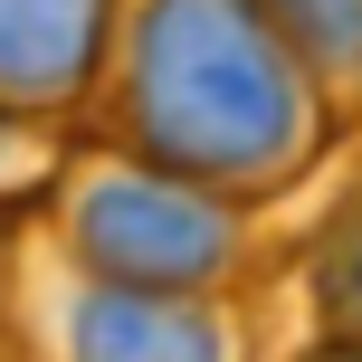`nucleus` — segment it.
I'll use <instances>...</instances> for the list:
<instances>
[{"instance_id": "obj_1", "label": "nucleus", "mask_w": 362, "mask_h": 362, "mask_svg": "<svg viewBox=\"0 0 362 362\" xmlns=\"http://www.w3.org/2000/svg\"><path fill=\"white\" fill-rule=\"evenodd\" d=\"M115 144L219 200L296 191L334 144V105L286 57L257 0H124L105 57Z\"/></svg>"}, {"instance_id": "obj_2", "label": "nucleus", "mask_w": 362, "mask_h": 362, "mask_svg": "<svg viewBox=\"0 0 362 362\" xmlns=\"http://www.w3.org/2000/svg\"><path fill=\"white\" fill-rule=\"evenodd\" d=\"M48 200H57V238H67L76 276L144 286V296H229L248 276V210L124 144L67 153Z\"/></svg>"}, {"instance_id": "obj_3", "label": "nucleus", "mask_w": 362, "mask_h": 362, "mask_svg": "<svg viewBox=\"0 0 362 362\" xmlns=\"http://www.w3.org/2000/svg\"><path fill=\"white\" fill-rule=\"evenodd\" d=\"M57 362H238L219 296H144L76 276L57 286Z\"/></svg>"}, {"instance_id": "obj_4", "label": "nucleus", "mask_w": 362, "mask_h": 362, "mask_svg": "<svg viewBox=\"0 0 362 362\" xmlns=\"http://www.w3.org/2000/svg\"><path fill=\"white\" fill-rule=\"evenodd\" d=\"M124 0H0V115L57 124L105 95Z\"/></svg>"}, {"instance_id": "obj_5", "label": "nucleus", "mask_w": 362, "mask_h": 362, "mask_svg": "<svg viewBox=\"0 0 362 362\" xmlns=\"http://www.w3.org/2000/svg\"><path fill=\"white\" fill-rule=\"evenodd\" d=\"M286 57L315 76L334 124H362V0H257Z\"/></svg>"}, {"instance_id": "obj_6", "label": "nucleus", "mask_w": 362, "mask_h": 362, "mask_svg": "<svg viewBox=\"0 0 362 362\" xmlns=\"http://www.w3.org/2000/svg\"><path fill=\"white\" fill-rule=\"evenodd\" d=\"M305 286H315V315H325V344H362V153L344 163L325 219L305 238Z\"/></svg>"}, {"instance_id": "obj_7", "label": "nucleus", "mask_w": 362, "mask_h": 362, "mask_svg": "<svg viewBox=\"0 0 362 362\" xmlns=\"http://www.w3.org/2000/svg\"><path fill=\"white\" fill-rule=\"evenodd\" d=\"M57 172H67L57 134L29 124V115H0V200L10 191H57Z\"/></svg>"}, {"instance_id": "obj_8", "label": "nucleus", "mask_w": 362, "mask_h": 362, "mask_svg": "<svg viewBox=\"0 0 362 362\" xmlns=\"http://www.w3.org/2000/svg\"><path fill=\"white\" fill-rule=\"evenodd\" d=\"M305 362H362V344H325V353H305Z\"/></svg>"}]
</instances>
